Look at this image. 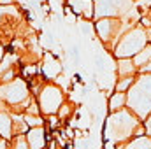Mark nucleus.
<instances>
[{
    "label": "nucleus",
    "instance_id": "obj_18",
    "mask_svg": "<svg viewBox=\"0 0 151 149\" xmlns=\"http://www.w3.org/2000/svg\"><path fill=\"white\" fill-rule=\"evenodd\" d=\"M39 70L37 65H27L25 69H23V72H21V75H23V79H28V75H35Z\"/></svg>",
    "mask_w": 151,
    "mask_h": 149
},
{
    "label": "nucleus",
    "instance_id": "obj_23",
    "mask_svg": "<svg viewBox=\"0 0 151 149\" xmlns=\"http://www.w3.org/2000/svg\"><path fill=\"white\" fill-rule=\"evenodd\" d=\"M0 149H9V144H7V140H0Z\"/></svg>",
    "mask_w": 151,
    "mask_h": 149
},
{
    "label": "nucleus",
    "instance_id": "obj_3",
    "mask_svg": "<svg viewBox=\"0 0 151 149\" xmlns=\"http://www.w3.org/2000/svg\"><path fill=\"white\" fill-rule=\"evenodd\" d=\"M151 37H148V28L144 27H134L132 30H128L123 37L118 40L116 47H114V56L118 60L121 58H134L135 54H139L148 44Z\"/></svg>",
    "mask_w": 151,
    "mask_h": 149
},
{
    "label": "nucleus",
    "instance_id": "obj_4",
    "mask_svg": "<svg viewBox=\"0 0 151 149\" xmlns=\"http://www.w3.org/2000/svg\"><path fill=\"white\" fill-rule=\"evenodd\" d=\"M65 100L63 90L56 82H46L39 91L37 104L44 116H56Z\"/></svg>",
    "mask_w": 151,
    "mask_h": 149
},
{
    "label": "nucleus",
    "instance_id": "obj_21",
    "mask_svg": "<svg viewBox=\"0 0 151 149\" xmlns=\"http://www.w3.org/2000/svg\"><path fill=\"white\" fill-rule=\"evenodd\" d=\"M139 72H141V74H151V62L148 63V65H146V67H142Z\"/></svg>",
    "mask_w": 151,
    "mask_h": 149
},
{
    "label": "nucleus",
    "instance_id": "obj_8",
    "mask_svg": "<svg viewBox=\"0 0 151 149\" xmlns=\"http://www.w3.org/2000/svg\"><path fill=\"white\" fill-rule=\"evenodd\" d=\"M62 70H63V67H62V63L51 54V53H47V54H44V63H42V72L44 75L47 77V81H56L60 74H62Z\"/></svg>",
    "mask_w": 151,
    "mask_h": 149
},
{
    "label": "nucleus",
    "instance_id": "obj_5",
    "mask_svg": "<svg viewBox=\"0 0 151 149\" xmlns=\"http://www.w3.org/2000/svg\"><path fill=\"white\" fill-rule=\"evenodd\" d=\"M0 100H4L5 104H9L12 107L27 105L30 102V90H28V84L25 82V79L16 77L11 82L0 84Z\"/></svg>",
    "mask_w": 151,
    "mask_h": 149
},
{
    "label": "nucleus",
    "instance_id": "obj_9",
    "mask_svg": "<svg viewBox=\"0 0 151 149\" xmlns=\"http://www.w3.org/2000/svg\"><path fill=\"white\" fill-rule=\"evenodd\" d=\"M25 137H27V142H28L30 149H44L46 148V140L47 139H46L44 126H40V128H30Z\"/></svg>",
    "mask_w": 151,
    "mask_h": 149
},
{
    "label": "nucleus",
    "instance_id": "obj_13",
    "mask_svg": "<svg viewBox=\"0 0 151 149\" xmlns=\"http://www.w3.org/2000/svg\"><path fill=\"white\" fill-rule=\"evenodd\" d=\"M121 149H151V137H134L132 140H128L127 144H123Z\"/></svg>",
    "mask_w": 151,
    "mask_h": 149
},
{
    "label": "nucleus",
    "instance_id": "obj_16",
    "mask_svg": "<svg viewBox=\"0 0 151 149\" xmlns=\"http://www.w3.org/2000/svg\"><path fill=\"white\" fill-rule=\"evenodd\" d=\"M25 123L30 128H40V126H44V119L40 116H34V114H25Z\"/></svg>",
    "mask_w": 151,
    "mask_h": 149
},
{
    "label": "nucleus",
    "instance_id": "obj_12",
    "mask_svg": "<svg viewBox=\"0 0 151 149\" xmlns=\"http://www.w3.org/2000/svg\"><path fill=\"white\" fill-rule=\"evenodd\" d=\"M127 105H128V97H127V93H118V91H114L113 95H111V98H109V111H111V114H113V112L123 111Z\"/></svg>",
    "mask_w": 151,
    "mask_h": 149
},
{
    "label": "nucleus",
    "instance_id": "obj_6",
    "mask_svg": "<svg viewBox=\"0 0 151 149\" xmlns=\"http://www.w3.org/2000/svg\"><path fill=\"white\" fill-rule=\"evenodd\" d=\"M134 9V0H95V21L102 18H123Z\"/></svg>",
    "mask_w": 151,
    "mask_h": 149
},
{
    "label": "nucleus",
    "instance_id": "obj_17",
    "mask_svg": "<svg viewBox=\"0 0 151 149\" xmlns=\"http://www.w3.org/2000/svg\"><path fill=\"white\" fill-rule=\"evenodd\" d=\"M11 149H30L28 142H27V137H25V135H16V137L12 139Z\"/></svg>",
    "mask_w": 151,
    "mask_h": 149
},
{
    "label": "nucleus",
    "instance_id": "obj_2",
    "mask_svg": "<svg viewBox=\"0 0 151 149\" xmlns=\"http://www.w3.org/2000/svg\"><path fill=\"white\" fill-rule=\"evenodd\" d=\"M128 109L134 112L142 123L151 114V74H139L134 86L127 93Z\"/></svg>",
    "mask_w": 151,
    "mask_h": 149
},
{
    "label": "nucleus",
    "instance_id": "obj_22",
    "mask_svg": "<svg viewBox=\"0 0 151 149\" xmlns=\"http://www.w3.org/2000/svg\"><path fill=\"white\" fill-rule=\"evenodd\" d=\"M16 0H0V5H14Z\"/></svg>",
    "mask_w": 151,
    "mask_h": 149
},
{
    "label": "nucleus",
    "instance_id": "obj_10",
    "mask_svg": "<svg viewBox=\"0 0 151 149\" xmlns=\"http://www.w3.org/2000/svg\"><path fill=\"white\" fill-rule=\"evenodd\" d=\"M0 137L4 140H11L14 137V121L12 116L0 111Z\"/></svg>",
    "mask_w": 151,
    "mask_h": 149
},
{
    "label": "nucleus",
    "instance_id": "obj_11",
    "mask_svg": "<svg viewBox=\"0 0 151 149\" xmlns=\"http://www.w3.org/2000/svg\"><path fill=\"white\" fill-rule=\"evenodd\" d=\"M135 70H139L134 63L132 58H121L118 60V65H116V72H118V77H132L135 75Z\"/></svg>",
    "mask_w": 151,
    "mask_h": 149
},
{
    "label": "nucleus",
    "instance_id": "obj_14",
    "mask_svg": "<svg viewBox=\"0 0 151 149\" xmlns=\"http://www.w3.org/2000/svg\"><path fill=\"white\" fill-rule=\"evenodd\" d=\"M132 60H134V63H135V67H137L139 70H141L142 67H146L151 62V44H148V46H146L139 54H135Z\"/></svg>",
    "mask_w": 151,
    "mask_h": 149
},
{
    "label": "nucleus",
    "instance_id": "obj_19",
    "mask_svg": "<svg viewBox=\"0 0 151 149\" xmlns=\"http://www.w3.org/2000/svg\"><path fill=\"white\" fill-rule=\"evenodd\" d=\"M70 111H72V107H70V105H62V109L58 111V114H56V116H58L60 119H65V117L70 114Z\"/></svg>",
    "mask_w": 151,
    "mask_h": 149
},
{
    "label": "nucleus",
    "instance_id": "obj_20",
    "mask_svg": "<svg viewBox=\"0 0 151 149\" xmlns=\"http://www.w3.org/2000/svg\"><path fill=\"white\" fill-rule=\"evenodd\" d=\"M142 125H144V128H146V135H148V137H151V114L148 116V119H146Z\"/></svg>",
    "mask_w": 151,
    "mask_h": 149
},
{
    "label": "nucleus",
    "instance_id": "obj_15",
    "mask_svg": "<svg viewBox=\"0 0 151 149\" xmlns=\"http://www.w3.org/2000/svg\"><path fill=\"white\" fill-rule=\"evenodd\" d=\"M135 75H132V77H119L118 81H116V86H114V90L118 91V93H128V90L134 86V82H135Z\"/></svg>",
    "mask_w": 151,
    "mask_h": 149
},
{
    "label": "nucleus",
    "instance_id": "obj_25",
    "mask_svg": "<svg viewBox=\"0 0 151 149\" xmlns=\"http://www.w3.org/2000/svg\"><path fill=\"white\" fill-rule=\"evenodd\" d=\"M137 2H139V0H137Z\"/></svg>",
    "mask_w": 151,
    "mask_h": 149
},
{
    "label": "nucleus",
    "instance_id": "obj_7",
    "mask_svg": "<svg viewBox=\"0 0 151 149\" xmlns=\"http://www.w3.org/2000/svg\"><path fill=\"white\" fill-rule=\"evenodd\" d=\"M67 5L72 9L74 16L84 18L86 21L95 18V0H67Z\"/></svg>",
    "mask_w": 151,
    "mask_h": 149
},
{
    "label": "nucleus",
    "instance_id": "obj_24",
    "mask_svg": "<svg viewBox=\"0 0 151 149\" xmlns=\"http://www.w3.org/2000/svg\"><path fill=\"white\" fill-rule=\"evenodd\" d=\"M4 62V46H2V42H0V63Z\"/></svg>",
    "mask_w": 151,
    "mask_h": 149
},
{
    "label": "nucleus",
    "instance_id": "obj_1",
    "mask_svg": "<svg viewBox=\"0 0 151 149\" xmlns=\"http://www.w3.org/2000/svg\"><path fill=\"white\" fill-rule=\"evenodd\" d=\"M141 123L142 121L132 111L123 109L119 112H113L106 123V137L118 144L128 142L130 137H142L146 135V128Z\"/></svg>",
    "mask_w": 151,
    "mask_h": 149
}]
</instances>
